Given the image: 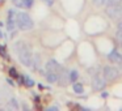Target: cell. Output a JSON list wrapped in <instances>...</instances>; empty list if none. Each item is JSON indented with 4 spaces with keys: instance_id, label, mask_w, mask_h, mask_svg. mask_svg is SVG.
Masks as SVG:
<instances>
[{
    "instance_id": "1",
    "label": "cell",
    "mask_w": 122,
    "mask_h": 111,
    "mask_svg": "<svg viewBox=\"0 0 122 111\" xmlns=\"http://www.w3.org/2000/svg\"><path fill=\"white\" fill-rule=\"evenodd\" d=\"M16 25L20 30L22 32H28L32 30L34 28V21L32 20V17L25 12H17L16 14Z\"/></svg>"
},
{
    "instance_id": "2",
    "label": "cell",
    "mask_w": 122,
    "mask_h": 111,
    "mask_svg": "<svg viewBox=\"0 0 122 111\" xmlns=\"http://www.w3.org/2000/svg\"><path fill=\"white\" fill-rule=\"evenodd\" d=\"M105 13L110 20H121L122 18V4H108L105 5Z\"/></svg>"
},
{
    "instance_id": "3",
    "label": "cell",
    "mask_w": 122,
    "mask_h": 111,
    "mask_svg": "<svg viewBox=\"0 0 122 111\" xmlns=\"http://www.w3.org/2000/svg\"><path fill=\"white\" fill-rule=\"evenodd\" d=\"M91 85H92V89L95 90V92H101V90L105 89L106 80H105V77H104L102 72L97 71V72H95V73H93Z\"/></svg>"
},
{
    "instance_id": "4",
    "label": "cell",
    "mask_w": 122,
    "mask_h": 111,
    "mask_svg": "<svg viewBox=\"0 0 122 111\" xmlns=\"http://www.w3.org/2000/svg\"><path fill=\"white\" fill-rule=\"evenodd\" d=\"M17 55H19L20 63L24 64L25 67H30V63H32V58H33V52L30 50V47H28L26 45H24L19 51H17Z\"/></svg>"
},
{
    "instance_id": "5",
    "label": "cell",
    "mask_w": 122,
    "mask_h": 111,
    "mask_svg": "<svg viewBox=\"0 0 122 111\" xmlns=\"http://www.w3.org/2000/svg\"><path fill=\"white\" fill-rule=\"evenodd\" d=\"M102 74L105 77L106 82H113L119 77V71L114 65H105L102 68Z\"/></svg>"
},
{
    "instance_id": "6",
    "label": "cell",
    "mask_w": 122,
    "mask_h": 111,
    "mask_svg": "<svg viewBox=\"0 0 122 111\" xmlns=\"http://www.w3.org/2000/svg\"><path fill=\"white\" fill-rule=\"evenodd\" d=\"M46 72H54V73H61V71L63 69V67L61 65V64L58 63V61L55 60V59H49L47 61H46Z\"/></svg>"
},
{
    "instance_id": "7",
    "label": "cell",
    "mask_w": 122,
    "mask_h": 111,
    "mask_svg": "<svg viewBox=\"0 0 122 111\" xmlns=\"http://www.w3.org/2000/svg\"><path fill=\"white\" fill-rule=\"evenodd\" d=\"M16 14H17V12L15 11V9H9L8 11V18H7V30H8V32H13L17 28Z\"/></svg>"
},
{
    "instance_id": "8",
    "label": "cell",
    "mask_w": 122,
    "mask_h": 111,
    "mask_svg": "<svg viewBox=\"0 0 122 111\" xmlns=\"http://www.w3.org/2000/svg\"><path fill=\"white\" fill-rule=\"evenodd\" d=\"M108 60L113 64H122V54L117 48H113L110 52L108 54Z\"/></svg>"
},
{
    "instance_id": "9",
    "label": "cell",
    "mask_w": 122,
    "mask_h": 111,
    "mask_svg": "<svg viewBox=\"0 0 122 111\" xmlns=\"http://www.w3.org/2000/svg\"><path fill=\"white\" fill-rule=\"evenodd\" d=\"M58 84L61 86H67L70 84V71L62 69L59 73V79H58Z\"/></svg>"
},
{
    "instance_id": "10",
    "label": "cell",
    "mask_w": 122,
    "mask_h": 111,
    "mask_svg": "<svg viewBox=\"0 0 122 111\" xmlns=\"http://www.w3.org/2000/svg\"><path fill=\"white\" fill-rule=\"evenodd\" d=\"M41 65V55L40 54H33L32 58V63H30V67H32L33 71H38Z\"/></svg>"
},
{
    "instance_id": "11",
    "label": "cell",
    "mask_w": 122,
    "mask_h": 111,
    "mask_svg": "<svg viewBox=\"0 0 122 111\" xmlns=\"http://www.w3.org/2000/svg\"><path fill=\"white\" fill-rule=\"evenodd\" d=\"M45 79L46 81L49 82V84H55V82H58V79H59V74L58 73H54V72H46L45 71Z\"/></svg>"
},
{
    "instance_id": "12",
    "label": "cell",
    "mask_w": 122,
    "mask_h": 111,
    "mask_svg": "<svg viewBox=\"0 0 122 111\" xmlns=\"http://www.w3.org/2000/svg\"><path fill=\"white\" fill-rule=\"evenodd\" d=\"M21 84H24L26 88H32V86H34V80L32 79V77H29L28 74H22L21 77Z\"/></svg>"
},
{
    "instance_id": "13",
    "label": "cell",
    "mask_w": 122,
    "mask_h": 111,
    "mask_svg": "<svg viewBox=\"0 0 122 111\" xmlns=\"http://www.w3.org/2000/svg\"><path fill=\"white\" fill-rule=\"evenodd\" d=\"M72 90H74V93L75 94H77V95H80V94H83L84 93V86H83V84H80V82H74L72 84Z\"/></svg>"
},
{
    "instance_id": "14",
    "label": "cell",
    "mask_w": 122,
    "mask_h": 111,
    "mask_svg": "<svg viewBox=\"0 0 122 111\" xmlns=\"http://www.w3.org/2000/svg\"><path fill=\"white\" fill-rule=\"evenodd\" d=\"M77 80H79V72L76 71V69H71L70 71V82H76Z\"/></svg>"
},
{
    "instance_id": "15",
    "label": "cell",
    "mask_w": 122,
    "mask_h": 111,
    "mask_svg": "<svg viewBox=\"0 0 122 111\" xmlns=\"http://www.w3.org/2000/svg\"><path fill=\"white\" fill-rule=\"evenodd\" d=\"M12 4H13V7H16V8H19V9L25 8L24 0H12Z\"/></svg>"
},
{
    "instance_id": "16",
    "label": "cell",
    "mask_w": 122,
    "mask_h": 111,
    "mask_svg": "<svg viewBox=\"0 0 122 111\" xmlns=\"http://www.w3.org/2000/svg\"><path fill=\"white\" fill-rule=\"evenodd\" d=\"M9 107L15 108V110H19V102H17L16 98H11L9 99Z\"/></svg>"
},
{
    "instance_id": "17",
    "label": "cell",
    "mask_w": 122,
    "mask_h": 111,
    "mask_svg": "<svg viewBox=\"0 0 122 111\" xmlns=\"http://www.w3.org/2000/svg\"><path fill=\"white\" fill-rule=\"evenodd\" d=\"M109 0H92V3L95 4L96 7H105L108 4Z\"/></svg>"
},
{
    "instance_id": "18",
    "label": "cell",
    "mask_w": 122,
    "mask_h": 111,
    "mask_svg": "<svg viewBox=\"0 0 122 111\" xmlns=\"http://www.w3.org/2000/svg\"><path fill=\"white\" fill-rule=\"evenodd\" d=\"M9 76L11 77H15V79H19V73H17V71H16V68H11L9 69Z\"/></svg>"
},
{
    "instance_id": "19",
    "label": "cell",
    "mask_w": 122,
    "mask_h": 111,
    "mask_svg": "<svg viewBox=\"0 0 122 111\" xmlns=\"http://www.w3.org/2000/svg\"><path fill=\"white\" fill-rule=\"evenodd\" d=\"M25 8H32L33 4H34V0H24Z\"/></svg>"
},
{
    "instance_id": "20",
    "label": "cell",
    "mask_w": 122,
    "mask_h": 111,
    "mask_svg": "<svg viewBox=\"0 0 122 111\" xmlns=\"http://www.w3.org/2000/svg\"><path fill=\"white\" fill-rule=\"evenodd\" d=\"M41 1H43V3H45L47 7H51L54 4V1H55V0H41Z\"/></svg>"
},
{
    "instance_id": "21",
    "label": "cell",
    "mask_w": 122,
    "mask_h": 111,
    "mask_svg": "<svg viewBox=\"0 0 122 111\" xmlns=\"http://www.w3.org/2000/svg\"><path fill=\"white\" fill-rule=\"evenodd\" d=\"M0 55L4 56V58H8V55H7V52H5V48L1 47V46H0Z\"/></svg>"
},
{
    "instance_id": "22",
    "label": "cell",
    "mask_w": 122,
    "mask_h": 111,
    "mask_svg": "<svg viewBox=\"0 0 122 111\" xmlns=\"http://www.w3.org/2000/svg\"><path fill=\"white\" fill-rule=\"evenodd\" d=\"M116 38H117V39H118V41H122V32H121V30H117Z\"/></svg>"
},
{
    "instance_id": "23",
    "label": "cell",
    "mask_w": 122,
    "mask_h": 111,
    "mask_svg": "<svg viewBox=\"0 0 122 111\" xmlns=\"http://www.w3.org/2000/svg\"><path fill=\"white\" fill-rule=\"evenodd\" d=\"M117 28H118V30H121V32H122V18L118 21V25H117Z\"/></svg>"
},
{
    "instance_id": "24",
    "label": "cell",
    "mask_w": 122,
    "mask_h": 111,
    "mask_svg": "<svg viewBox=\"0 0 122 111\" xmlns=\"http://www.w3.org/2000/svg\"><path fill=\"white\" fill-rule=\"evenodd\" d=\"M47 110H50V111H54V110H55V111H56V110H58V106H51V107L47 108Z\"/></svg>"
},
{
    "instance_id": "25",
    "label": "cell",
    "mask_w": 122,
    "mask_h": 111,
    "mask_svg": "<svg viewBox=\"0 0 122 111\" xmlns=\"http://www.w3.org/2000/svg\"><path fill=\"white\" fill-rule=\"evenodd\" d=\"M119 51H121V54H122V41H119Z\"/></svg>"
},
{
    "instance_id": "26",
    "label": "cell",
    "mask_w": 122,
    "mask_h": 111,
    "mask_svg": "<svg viewBox=\"0 0 122 111\" xmlns=\"http://www.w3.org/2000/svg\"><path fill=\"white\" fill-rule=\"evenodd\" d=\"M8 84H11V85H15V82L12 81V79H8Z\"/></svg>"
}]
</instances>
